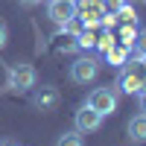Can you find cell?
Here are the masks:
<instances>
[{
  "instance_id": "obj_21",
  "label": "cell",
  "mask_w": 146,
  "mask_h": 146,
  "mask_svg": "<svg viewBox=\"0 0 146 146\" xmlns=\"http://www.w3.org/2000/svg\"><path fill=\"white\" fill-rule=\"evenodd\" d=\"M76 3V12L79 9H91V6H100V0H73Z\"/></svg>"
},
{
  "instance_id": "obj_3",
  "label": "cell",
  "mask_w": 146,
  "mask_h": 146,
  "mask_svg": "<svg viewBox=\"0 0 146 146\" xmlns=\"http://www.w3.org/2000/svg\"><path fill=\"white\" fill-rule=\"evenodd\" d=\"M114 88H117V94L137 96V94L146 88V76H143L140 70H135V67H123V70H120V76H117V82H114Z\"/></svg>"
},
{
  "instance_id": "obj_22",
  "label": "cell",
  "mask_w": 146,
  "mask_h": 146,
  "mask_svg": "<svg viewBox=\"0 0 146 146\" xmlns=\"http://www.w3.org/2000/svg\"><path fill=\"white\" fill-rule=\"evenodd\" d=\"M137 102H140V111H146V88L137 94Z\"/></svg>"
},
{
  "instance_id": "obj_8",
  "label": "cell",
  "mask_w": 146,
  "mask_h": 146,
  "mask_svg": "<svg viewBox=\"0 0 146 146\" xmlns=\"http://www.w3.org/2000/svg\"><path fill=\"white\" fill-rule=\"evenodd\" d=\"M102 15H105L102 3H100V6H91V9H79L82 29H100V27H102Z\"/></svg>"
},
{
  "instance_id": "obj_20",
  "label": "cell",
  "mask_w": 146,
  "mask_h": 146,
  "mask_svg": "<svg viewBox=\"0 0 146 146\" xmlns=\"http://www.w3.org/2000/svg\"><path fill=\"white\" fill-rule=\"evenodd\" d=\"M6 44H9V27H6V21H0V53L6 50Z\"/></svg>"
},
{
  "instance_id": "obj_18",
  "label": "cell",
  "mask_w": 146,
  "mask_h": 146,
  "mask_svg": "<svg viewBox=\"0 0 146 146\" xmlns=\"http://www.w3.org/2000/svg\"><path fill=\"white\" fill-rule=\"evenodd\" d=\"M100 3H102V9H105V12H117L120 6H126L129 0H100Z\"/></svg>"
},
{
  "instance_id": "obj_4",
  "label": "cell",
  "mask_w": 146,
  "mask_h": 146,
  "mask_svg": "<svg viewBox=\"0 0 146 146\" xmlns=\"http://www.w3.org/2000/svg\"><path fill=\"white\" fill-rule=\"evenodd\" d=\"M96 76H100V62L91 56H79L76 62L70 64V79L76 85H91Z\"/></svg>"
},
{
  "instance_id": "obj_13",
  "label": "cell",
  "mask_w": 146,
  "mask_h": 146,
  "mask_svg": "<svg viewBox=\"0 0 146 146\" xmlns=\"http://www.w3.org/2000/svg\"><path fill=\"white\" fill-rule=\"evenodd\" d=\"M135 38H137V23H123V27H120V44L131 47Z\"/></svg>"
},
{
  "instance_id": "obj_10",
  "label": "cell",
  "mask_w": 146,
  "mask_h": 146,
  "mask_svg": "<svg viewBox=\"0 0 146 146\" xmlns=\"http://www.w3.org/2000/svg\"><path fill=\"white\" fill-rule=\"evenodd\" d=\"M129 137L135 143H146V114H135L129 120Z\"/></svg>"
},
{
  "instance_id": "obj_14",
  "label": "cell",
  "mask_w": 146,
  "mask_h": 146,
  "mask_svg": "<svg viewBox=\"0 0 146 146\" xmlns=\"http://www.w3.org/2000/svg\"><path fill=\"white\" fill-rule=\"evenodd\" d=\"M114 15H117V21H120V23H137V12H135V6H131V3L120 6Z\"/></svg>"
},
{
  "instance_id": "obj_12",
  "label": "cell",
  "mask_w": 146,
  "mask_h": 146,
  "mask_svg": "<svg viewBox=\"0 0 146 146\" xmlns=\"http://www.w3.org/2000/svg\"><path fill=\"white\" fill-rule=\"evenodd\" d=\"M76 47H79L82 53L94 50V47H96V35H94V29H82V32L76 35Z\"/></svg>"
},
{
  "instance_id": "obj_5",
  "label": "cell",
  "mask_w": 146,
  "mask_h": 146,
  "mask_svg": "<svg viewBox=\"0 0 146 146\" xmlns=\"http://www.w3.org/2000/svg\"><path fill=\"white\" fill-rule=\"evenodd\" d=\"M88 105L96 108L102 117L114 114V111H117V91H114V88H94V91L88 94Z\"/></svg>"
},
{
  "instance_id": "obj_25",
  "label": "cell",
  "mask_w": 146,
  "mask_h": 146,
  "mask_svg": "<svg viewBox=\"0 0 146 146\" xmlns=\"http://www.w3.org/2000/svg\"><path fill=\"white\" fill-rule=\"evenodd\" d=\"M3 146H12V143H3Z\"/></svg>"
},
{
  "instance_id": "obj_9",
  "label": "cell",
  "mask_w": 146,
  "mask_h": 146,
  "mask_svg": "<svg viewBox=\"0 0 146 146\" xmlns=\"http://www.w3.org/2000/svg\"><path fill=\"white\" fill-rule=\"evenodd\" d=\"M129 56H131V47H126V44H114L111 50H105V58H108L111 67H126Z\"/></svg>"
},
{
  "instance_id": "obj_23",
  "label": "cell",
  "mask_w": 146,
  "mask_h": 146,
  "mask_svg": "<svg viewBox=\"0 0 146 146\" xmlns=\"http://www.w3.org/2000/svg\"><path fill=\"white\" fill-rule=\"evenodd\" d=\"M18 3H21V6H27V9H32V6H38L41 0H18Z\"/></svg>"
},
{
  "instance_id": "obj_11",
  "label": "cell",
  "mask_w": 146,
  "mask_h": 146,
  "mask_svg": "<svg viewBox=\"0 0 146 146\" xmlns=\"http://www.w3.org/2000/svg\"><path fill=\"white\" fill-rule=\"evenodd\" d=\"M56 146H85V137L79 129H70V131H62L56 140Z\"/></svg>"
},
{
  "instance_id": "obj_16",
  "label": "cell",
  "mask_w": 146,
  "mask_h": 146,
  "mask_svg": "<svg viewBox=\"0 0 146 146\" xmlns=\"http://www.w3.org/2000/svg\"><path fill=\"white\" fill-rule=\"evenodd\" d=\"M114 44H117V38H114V32H111V29H105V32L100 35V38H96V47H100L102 53H105V50H111Z\"/></svg>"
},
{
  "instance_id": "obj_26",
  "label": "cell",
  "mask_w": 146,
  "mask_h": 146,
  "mask_svg": "<svg viewBox=\"0 0 146 146\" xmlns=\"http://www.w3.org/2000/svg\"><path fill=\"white\" fill-rule=\"evenodd\" d=\"M140 3H146V0H140Z\"/></svg>"
},
{
  "instance_id": "obj_15",
  "label": "cell",
  "mask_w": 146,
  "mask_h": 146,
  "mask_svg": "<svg viewBox=\"0 0 146 146\" xmlns=\"http://www.w3.org/2000/svg\"><path fill=\"white\" fill-rule=\"evenodd\" d=\"M131 50H135L137 58H146V29H137V38L131 44Z\"/></svg>"
},
{
  "instance_id": "obj_6",
  "label": "cell",
  "mask_w": 146,
  "mask_h": 146,
  "mask_svg": "<svg viewBox=\"0 0 146 146\" xmlns=\"http://www.w3.org/2000/svg\"><path fill=\"white\" fill-rule=\"evenodd\" d=\"M102 123H105V117L96 111V108H91L88 102L76 111V129L82 131V135H94V131H100Z\"/></svg>"
},
{
  "instance_id": "obj_19",
  "label": "cell",
  "mask_w": 146,
  "mask_h": 146,
  "mask_svg": "<svg viewBox=\"0 0 146 146\" xmlns=\"http://www.w3.org/2000/svg\"><path fill=\"white\" fill-rule=\"evenodd\" d=\"M117 15H114V12H105V15H102V29H114L117 27Z\"/></svg>"
},
{
  "instance_id": "obj_2",
  "label": "cell",
  "mask_w": 146,
  "mask_h": 146,
  "mask_svg": "<svg viewBox=\"0 0 146 146\" xmlns=\"http://www.w3.org/2000/svg\"><path fill=\"white\" fill-rule=\"evenodd\" d=\"M29 102L35 111H41V114H53L58 102H62V94H58V88H53V85H41V88H35L32 96H29Z\"/></svg>"
},
{
  "instance_id": "obj_24",
  "label": "cell",
  "mask_w": 146,
  "mask_h": 146,
  "mask_svg": "<svg viewBox=\"0 0 146 146\" xmlns=\"http://www.w3.org/2000/svg\"><path fill=\"white\" fill-rule=\"evenodd\" d=\"M140 64H143V70H140V73H143V76H146V58H140Z\"/></svg>"
},
{
  "instance_id": "obj_7",
  "label": "cell",
  "mask_w": 146,
  "mask_h": 146,
  "mask_svg": "<svg viewBox=\"0 0 146 146\" xmlns=\"http://www.w3.org/2000/svg\"><path fill=\"white\" fill-rule=\"evenodd\" d=\"M47 18L62 27L64 21L76 18V3L73 0H47Z\"/></svg>"
},
{
  "instance_id": "obj_17",
  "label": "cell",
  "mask_w": 146,
  "mask_h": 146,
  "mask_svg": "<svg viewBox=\"0 0 146 146\" xmlns=\"http://www.w3.org/2000/svg\"><path fill=\"white\" fill-rule=\"evenodd\" d=\"M62 32H64V35H79V32H82V21H76V18L64 21V23H62Z\"/></svg>"
},
{
  "instance_id": "obj_1",
  "label": "cell",
  "mask_w": 146,
  "mask_h": 146,
  "mask_svg": "<svg viewBox=\"0 0 146 146\" xmlns=\"http://www.w3.org/2000/svg\"><path fill=\"white\" fill-rule=\"evenodd\" d=\"M35 85H38V73H35V67H32L29 62H15V64H9V82H6L9 91L27 94V91L35 88Z\"/></svg>"
}]
</instances>
